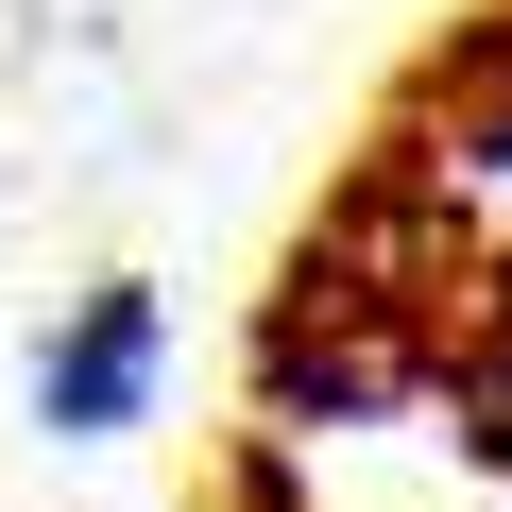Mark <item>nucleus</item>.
I'll return each mask as SVG.
<instances>
[{
  "label": "nucleus",
  "instance_id": "obj_1",
  "mask_svg": "<svg viewBox=\"0 0 512 512\" xmlns=\"http://www.w3.org/2000/svg\"><path fill=\"white\" fill-rule=\"evenodd\" d=\"M154 393H171V308H154L137 274L69 291V308L35 325V427H52V444H120V427H154Z\"/></svg>",
  "mask_w": 512,
  "mask_h": 512
}]
</instances>
